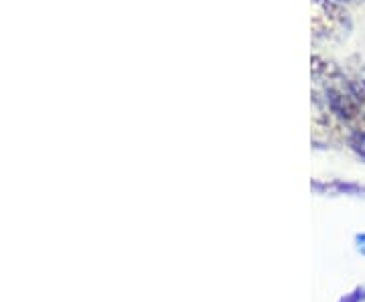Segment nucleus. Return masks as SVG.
<instances>
[{
  "label": "nucleus",
  "instance_id": "nucleus-3",
  "mask_svg": "<svg viewBox=\"0 0 365 302\" xmlns=\"http://www.w3.org/2000/svg\"><path fill=\"white\" fill-rule=\"evenodd\" d=\"M317 191H329V193H349V195H359L365 193V187L355 183H343V181H333V183H314Z\"/></svg>",
  "mask_w": 365,
  "mask_h": 302
},
{
  "label": "nucleus",
  "instance_id": "nucleus-1",
  "mask_svg": "<svg viewBox=\"0 0 365 302\" xmlns=\"http://www.w3.org/2000/svg\"><path fill=\"white\" fill-rule=\"evenodd\" d=\"M314 9L337 26L339 31H349L351 28V16L345 11V6L337 0H313Z\"/></svg>",
  "mask_w": 365,
  "mask_h": 302
},
{
  "label": "nucleus",
  "instance_id": "nucleus-5",
  "mask_svg": "<svg viewBox=\"0 0 365 302\" xmlns=\"http://www.w3.org/2000/svg\"><path fill=\"white\" fill-rule=\"evenodd\" d=\"M351 88H353V92L357 93V98H359V100L365 104V67L359 71L357 79H351Z\"/></svg>",
  "mask_w": 365,
  "mask_h": 302
},
{
  "label": "nucleus",
  "instance_id": "nucleus-2",
  "mask_svg": "<svg viewBox=\"0 0 365 302\" xmlns=\"http://www.w3.org/2000/svg\"><path fill=\"white\" fill-rule=\"evenodd\" d=\"M311 73H313V78L317 81H323V83H335V81L345 79L339 67L335 66L333 61H327L325 57H321V55L311 57Z\"/></svg>",
  "mask_w": 365,
  "mask_h": 302
},
{
  "label": "nucleus",
  "instance_id": "nucleus-6",
  "mask_svg": "<svg viewBox=\"0 0 365 302\" xmlns=\"http://www.w3.org/2000/svg\"><path fill=\"white\" fill-rule=\"evenodd\" d=\"M357 241H359V250H361L365 254V236L357 237Z\"/></svg>",
  "mask_w": 365,
  "mask_h": 302
},
{
  "label": "nucleus",
  "instance_id": "nucleus-4",
  "mask_svg": "<svg viewBox=\"0 0 365 302\" xmlns=\"http://www.w3.org/2000/svg\"><path fill=\"white\" fill-rule=\"evenodd\" d=\"M349 146L359 157L365 158V134H361V132H349Z\"/></svg>",
  "mask_w": 365,
  "mask_h": 302
}]
</instances>
